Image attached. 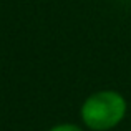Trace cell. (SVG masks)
<instances>
[{
    "instance_id": "cell-2",
    "label": "cell",
    "mask_w": 131,
    "mask_h": 131,
    "mask_svg": "<svg viewBox=\"0 0 131 131\" xmlns=\"http://www.w3.org/2000/svg\"><path fill=\"white\" fill-rule=\"evenodd\" d=\"M50 131H81L80 128H77L75 125H60V126H55L53 129Z\"/></svg>"
},
{
    "instance_id": "cell-1",
    "label": "cell",
    "mask_w": 131,
    "mask_h": 131,
    "mask_svg": "<svg viewBox=\"0 0 131 131\" xmlns=\"http://www.w3.org/2000/svg\"><path fill=\"white\" fill-rule=\"evenodd\" d=\"M126 103L116 91H98L91 95L81 108V116L91 129L105 131L116 126L123 119Z\"/></svg>"
}]
</instances>
